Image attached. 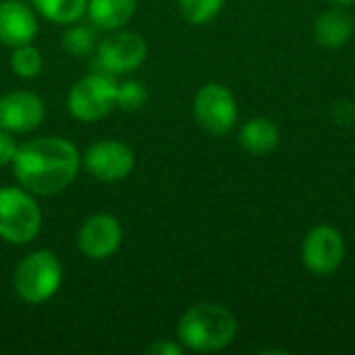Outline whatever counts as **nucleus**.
<instances>
[{
  "instance_id": "15",
  "label": "nucleus",
  "mask_w": 355,
  "mask_h": 355,
  "mask_svg": "<svg viewBox=\"0 0 355 355\" xmlns=\"http://www.w3.org/2000/svg\"><path fill=\"white\" fill-rule=\"evenodd\" d=\"M135 8L137 0H87L89 21L104 31L121 29L125 23L131 21Z\"/></svg>"
},
{
  "instance_id": "18",
  "label": "nucleus",
  "mask_w": 355,
  "mask_h": 355,
  "mask_svg": "<svg viewBox=\"0 0 355 355\" xmlns=\"http://www.w3.org/2000/svg\"><path fill=\"white\" fill-rule=\"evenodd\" d=\"M225 6V0H179L181 15L191 25L210 23Z\"/></svg>"
},
{
  "instance_id": "4",
  "label": "nucleus",
  "mask_w": 355,
  "mask_h": 355,
  "mask_svg": "<svg viewBox=\"0 0 355 355\" xmlns=\"http://www.w3.org/2000/svg\"><path fill=\"white\" fill-rule=\"evenodd\" d=\"M62 283V266L50 250L27 254L15 270V291L31 306L44 304L56 295Z\"/></svg>"
},
{
  "instance_id": "14",
  "label": "nucleus",
  "mask_w": 355,
  "mask_h": 355,
  "mask_svg": "<svg viewBox=\"0 0 355 355\" xmlns=\"http://www.w3.org/2000/svg\"><path fill=\"white\" fill-rule=\"evenodd\" d=\"M279 141H281L279 127L266 116L250 119L239 131V146L254 156L270 154L279 146Z\"/></svg>"
},
{
  "instance_id": "17",
  "label": "nucleus",
  "mask_w": 355,
  "mask_h": 355,
  "mask_svg": "<svg viewBox=\"0 0 355 355\" xmlns=\"http://www.w3.org/2000/svg\"><path fill=\"white\" fill-rule=\"evenodd\" d=\"M44 58L42 52L33 44H23L15 46L10 54V69L17 77L21 79H33L42 73Z\"/></svg>"
},
{
  "instance_id": "23",
  "label": "nucleus",
  "mask_w": 355,
  "mask_h": 355,
  "mask_svg": "<svg viewBox=\"0 0 355 355\" xmlns=\"http://www.w3.org/2000/svg\"><path fill=\"white\" fill-rule=\"evenodd\" d=\"M331 2H335V4H339V6H345V4H352L355 0H331Z\"/></svg>"
},
{
  "instance_id": "21",
  "label": "nucleus",
  "mask_w": 355,
  "mask_h": 355,
  "mask_svg": "<svg viewBox=\"0 0 355 355\" xmlns=\"http://www.w3.org/2000/svg\"><path fill=\"white\" fill-rule=\"evenodd\" d=\"M17 148H19V146H17L12 133L0 129V166L12 164V158H15V154H17Z\"/></svg>"
},
{
  "instance_id": "7",
  "label": "nucleus",
  "mask_w": 355,
  "mask_h": 355,
  "mask_svg": "<svg viewBox=\"0 0 355 355\" xmlns=\"http://www.w3.org/2000/svg\"><path fill=\"white\" fill-rule=\"evenodd\" d=\"M148 56L146 40L135 31L114 29L106 35L96 50V64L102 73L108 75H127L144 64Z\"/></svg>"
},
{
  "instance_id": "8",
  "label": "nucleus",
  "mask_w": 355,
  "mask_h": 355,
  "mask_svg": "<svg viewBox=\"0 0 355 355\" xmlns=\"http://www.w3.org/2000/svg\"><path fill=\"white\" fill-rule=\"evenodd\" d=\"M345 258L343 235L331 225L314 227L302 243V262L316 277H329L337 272Z\"/></svg>"
},
{
  "instance_id": "12",
  "label": "nucleus",
  "mask_w": 355,
  "mask_h": 355,
  "mask_svg": "<svg viewBox=\"0 0 355 355\" xmlns=\"http://www.w3.org/2000/svg\"><path fill=\"white\" fill-rule=\"evenodd\" d=\"M37 17L23 0H0V42L15 48L31 44L37 35Z\"/></svg>"
},
{
  "instance_id": "9",
  "label": "nucleus",
  "mask_w": 355,
  "mask_h": 355,
  "mask_svg": "<svg viewBox=\"0 0 355 355\" xmlns=\"http://www.w3.org/2000/svg\"><path fill=\"white\" fill-rule=\"evenodd\" d=\"M85 171L104 183H114L125 179L135 166L133 150L116 139H102L92 144L83 154Z\"/></svg>"
},
{
  "instance_id": "1",
  "label": "nucleus",
  "mask_w": 355,
  "mask_h": 355,
  "mask_svg": "<svg viewBox=\"0 0 355 355\" xmlns=\"http://www.w3.org/2000/svg\"><path fill=\"white\" fill-rule=\"evenodd\" d=\"M10 166L23 189L33 196H54L75 181L81 168V154L73 141L44 135L21 144Z\"/></svg>"
},
{
  "instance_id": "5",
  "label": "nucleus",
  "mask_w": 355,
  "mask_h": 355,
  "mask_svg": "<svg viewBox=\"0 0 355 355\" xmlns=\"http://www.w3.org/2000/svg\"><path fill=\"white\" fill-rule=\"evenodd\" d=\"M116 81L108 73H92L81 77L67 96L69 112L81 123H96L116 106Z\"/></svg>"
},
{
  "instance_id": "11",
  "label": "nucleus",
  "mask_w": 355,
  "mask_h": 355,
  "mask_svg": "<svg viewBox=\"0 0 355 355\" xmlns=\"http://www.w3.org/2000/svg\"><path fill=\"white\" fill-rule=\"evenodd\" d=\"M46 106L31 92H10L0 98V129L10 133H29L42 125Z\"/></svg>"
},
{
  "instance_id": "6",
  "label": "nucleus",
  "mask_w": 355,
  "mask_h": 355,
  "mask_svg": "<svg viewBox=\"0 0 355 355\" xmlns=\"http://www.w3.org/2000/svg\"><path fill=\"white\" fill-rule=\"evenodd\" d=\"M193 116L206 133L227 135L237 123V100L227 85L206 83L196 94Z\"/></svg>"
},
{
  "instance_id": "3",
  "label": "nucleus",
  "mask_w": 355,
  "mask_h": 355,
  "mask_svg": "<svg viewBox=\"0 0 355 355\" xmlns=\"http://www.w3.org/2000/svg\"><path fill=\"white\" fill-rule=\"evenodd\" d=\"M42 229V210L27 189L0 187V239L12 245L31 243Z\"/></svg>"
},
{
  "instance_id": "2",
  "label": "nucleus",
  "mask_w": 355,
  "mask_h": 355,
  "mask_svg": "<svg viewBox=\"0 0 355 355\" xmlns=\"http://www.w3.org/2000/svg\"><path fill=\"white\" fill-rule=\"evenodd\" d=\"M237 320L231 310L220 304L202 302L185 310L177 324L179 343L198 354L220 352L233 343Z\"/></svg>"
},
{
  "instance_id": "13",
  "label": "nucleus",
  "mask_w": 355,
  "mask_h": 355,
  "mask_svg": "<svg viewBox=\"0 0 355 355\" xmlns=\"http://www.w3.org/2000/svg\"><path fill=\"white\" fill-rule=\"evenodd\" d=\"M354 17L343 8L324 10L314 23V37L322 48H341L354 33Z\"/></svg>"
},
{
  "instance_id": "19",
  "label": "nucleus",
  "mask_w": 355,
  "mask_h": 355,
  "mask_svg": "<svg viewBox=\"0 0 355 355\" xmlns=\"http://www.w3.org/2000/svg\"><path fill=\"white\" fill-rule=\"evenodd\" d=\"M62 48L75 58H83L94 52L96 48V35L85 25H73L62 35Z\"/></svg>"
},
{
  "instance_id": "20",
  "label": "nucleus",
  "mask_w": 355,
  "mask_h": 355,
  "mask_svg": "<svg viewBox=\"0 0 355 355\" xmlns=\"http://www.w3.org/2000/svg\"><path fill=\"white\" fill-rule=\"evenodd\" d=\"M148 102V89L141 81H125L116 87V106L125 112H135Z\"/></svg>"
},
{
  "instance_id": "22",
  "label": "nucleus",
  "mask_w": 355,
  "mask_h": 355,
  "mask_svg": "<svg viewBox=\"0 0 355 355\" xmlns=\"http://www.w3.org/2000/svg\"><path fill=\"white\" fill-rule=\"evenodd\" d=\"M148 354L154 355H181L183 354V345L173 343V341H156L148 347Z\"/></svg>"
},
{
  "instance_id": "10",
  "label": "nucleus",
  "mask_w": 355,
  "mask_h": 355,
  "mask_svg": "<svg viewBox=\"0 0 355 355\" xmlns=\"http://www.w3.org/2000/svg\"><path fill=\"white\" fill-rule=\"evenodd\" d=\"M123 243V227L112 214L89 216L77 235V245L89 260H106L119 252Z\"/></svg>"
},
{
  "instance_id": "16",
  "label": "nucleus",
  "mask_w": 355,
  "mask_h": 355,
  "mask_svg": "<svg viewBox=\"0 0 355 355\" xmlns=\"http://www.w3.org/2000/svg\"><path fill=\"white\" fill-rule=\"evenodd\" d=\"M33 10L56 25H73L87 12V0H29Z\"/></svg>"
}]
</instances>
